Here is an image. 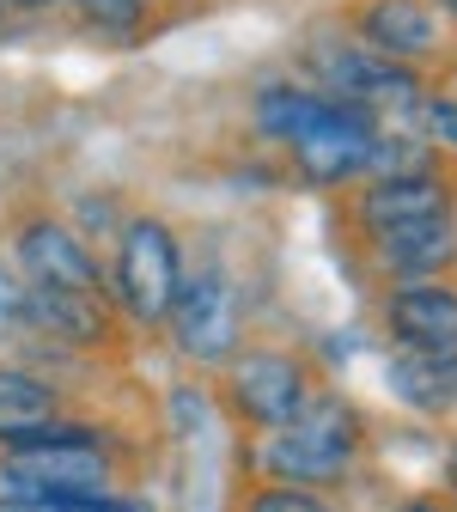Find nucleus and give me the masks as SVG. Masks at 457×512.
Masks as SVG:
<instances>
[{
	"label": "nucleus",
	"mask_w": 457,
	"mask_h": 512,
	"mask_svg": "<svg viewBox=\"0 0 457 512\" xmlns=\"http://www.w3.org/2000/svg\"><path fill=\"white\" fill-rule=\"evenodd\" d=\"M354 458H360V415L342 397H311L263 452L275 482H293V488L336 482V476H348Z\"/></svg>",
	"instance_id": "f257e3e1"
},
{
	"label": "nucleus",
	"mask_w": 457,
	"mask_h": 512,
	"mask_svg": "<svg viewBox=\"0 0 457 512\" xmlns=\"http://www.w3.org/2000/svg\"><path fill=\"white\" fill-rule=\"evenodd\" d=\"M0 488L13 500H68V494H110V452L92 433L49 427L31 445H13L0 464Z\"/></svg>",
	"instance_id": "f03ea898"
},
{
	"label": "nucleus",
	"mask_w": 457,
	"mask_h": 512,
	"mask_svg": "<svg viewBox=\"0 0 457 512\" xmlns=\"http://www.w3.org/2000/svg\"><path fill=\"white\" fill-rule=\"evenodd\" d=\"M183 287V256L165 220H128L116 244V293L135 324H171V305Z\"/></svg>",
	"instance_id": "7ed1b4c3"
},
{
	"label": "nucleus",
	"mask_w": 457,
	"mask_h": 512,
	"mask_svg": "<svg viewBox=\"0 0 457 512\" xmlns=\"http://www.w3.org/2000/svg\"><path fill=\"white\" fill-rule=\"evenodd\" d=\"M311 397H317V391H311L305 366H299L293 354H281V348H250V354H238V360L226 366V403H232V415L250 421V427L281 433Z\"/></svg>",
	"instance_id": "20e7f679"
},
{
	"label": "nucleus",
	"mask_w": 457,
	"mask_h": 512,
	"mask_svg": "<svg viewBox=\"0 0 457 512\" xmlns=\"http://www.w3.org/2000/svg\"><path fill=\"white\" fill-rule=\"evenodd\" d=\"M171 330H177V348L189 360H232V348H238V299H232V281L214 263L183 275L177 305H171Z\"/></svg>",
	"instance_id": "39448f33"
},
{
	"label": "nucleus",
	"mask_w": 457,
	"mask_h": 512,
	"mask_svg": "<svg viewBox=\"0 0 457 512\" xmlns=\"http://www.w3.org/2000/svg\"><path fill=\"white\" fill-rule=\"evenodd\" d=\"M372 147H378L372 116H366L360 104H342V98H336L330 116H323L311 135L293 141V159H299V171H305L311 183H342V177H354V171L372 165Z\"/></svg>",
	"instance_id": "423d86ee"
},
{
	"label": "nucleus",
	"mask_w": 457,
	"mask_h": 512,
	"mask_svg": "<svg viewBox=\"0 0 457 512\" xmlns=\"http://www.w3.org/2000/svg\"><path fill=\"white\" fill-rule=\"evenodd\" d=\"M311 68H317L323 86L342 92V98L360 104V110H366V104H409V98L421 92L403 61H390V55H378V49H354V43L311 55Z\"/></svg>",
	"instance_id": "0eeeda50"
},
{
	"label": "nucleus",
	"mask_w": 457,
	"mask_h": 512,
	"mask_svg": "<svg viewBox=\"0 0 457 512\" xmlns=\"http://www.w3.org/2000/svg\"><path fill=\"white\" fill-rule=\"evenodd\" d=\"M19 269L31 275V287H49V293H86L98 299V263H92V250L68 232V226H55V220H31L19 232Z\"/></svg>",
	"instance_id": "6e6552de"
},
{
	"label": "nucleus",
	"mask_w": 457,
	"mask_h": 512,
	"mask_svg": "<svg viewBox=\"0 0 457 512\" xmlns=\"http://www.w3.org/2000/svg\"><path fill=\"white\" fill-rule=\"evenodd\" d=\"M384 324L409 354H445L457 348V287L445 281H409L384 299Z\"/></svg>",
	"instance_id": "1a4fd4ad"
},
{
	"label": "nucleus",
	"mask_w": 457,
	"mask_h": 512,
	"mask_svg": "<svg viewBox=\"0 0 457 512\" xmlns=\"http://www.w3.org/2000/svg\"><path fill=\"white\" fill-rule=\"evenodd\" d=\"M445 214V183L433 171H415V177H378L366 196H360V226L378 238V232H397V226H415V220H439Z\"/></svg>",
	"instance_id": "9d476101"
},
{
	"label": "nucleus",
	"mask_w": 457,
	"mask_h": 512,
	"mask_svg": "<svg viewBox=\"0 0 457 512\" xmlns=\"http://www.w3.org/2000/svg\"><path fill=\"white\" fill-rule=\"evenodd\" d=\"M378 263L390 275H403V281H433L451 256H457V232L451 220H415V226H397V232H378Z\"/></svg>",
	"instance_id": "9b49d317"
},
{
	"label": "nucleus",
	"mask_w": 457,
	"mask_h": 512,
	"mask_svg": "<svg viewBox=\"0 0 457 512\" xmlns=\"http://www.w3.org/2000/svg\"><path fill=\"white\" fill-rule=\"evenodd\" d=\"M61 397L25 366H0V445H31L55 427Z\"/></svg>",
	"instance_id": "f8f14e48"
},
{
	"label": "nucleus",
	"mask_w": 457,
	"mask_h": 512,
	"mask_svg": "<svg viewBox=\"0 0 457 512\" xmlns=\"http://www.w3.org/2000/svg\"><path fill=\"white\" fill-rule=\"evenodd\" d=\"M360 31H366V43H372L378 55L403 61V68H409L415 55H427L433 37H439L433 7H421V0H372V7L360 13Z\"/></svg>",
	"instance_id": "ddd939ff"
},
{
	"label": "nucleus",
	"mask_w": 457,
	"mask_h": 512,
	"mask_svg": "<svg viewBox=\"0 0 457 512\" xmlns=\"http://www.w3.org/2000/svg\"><path fill=\"white\" fill-rule=\"evenodd\" d=\"M390 391L415 415H451L457 409V348L445 354H397L390 360Z\"/></svg>",
	"instance_id": "4468645a"
},
{
	"label": "nucleus",
	"mask_w": 457,
	"mask_h": 512,
	"mask_svg": "<svg viewBox=\"0 0 457 512\" xmlns=\"http://www.w3.org/2000/svg\"><path fill=\"white\" fill-rule=\"evenodd\" d=\"M25 324H37V330L55 336V342H98V336H104V299L25 287Z\"/></svg>",
	"instance_id": "2eb2a0df"
},
{
	"label": "nucleus",
	"mask_w": 457,
	"mask_h": 512,
	"mask_svg": "<svg viewBox=\"0 0 457 512\" xmlns=\"http://www.w3.org/2000/svg\"><path fill=\"white\" fill-rule=\"evenodd\" d=\"M330 104H336V98L293 92V86H269V92H263V104H256V122H263L275 141H299V135H311V128L330 116Z\"/></svg>",
	"instance_id": "dca6fc26"
},
{
	"label": "nucleus",
	"mask_w": 457,
	"mask_h": 512,
	"mask_svg": "<svg viewBox=\"0 0 457 512\" xmlns=\"http://www.w3.org/2000/svg\"><path fill=\"white\" fill-rule=\"evenodd\" d=\"M244 512H330L311 488H293V482H269V488H256V500Z\"/></svg>",
	"instance_id": "f3484780"
},
{
	"label": "nucleus",
	"mask_w": 457,
	"mask_h": 512,
	"mask_svg": "<svg viewBox=\"0 0 457 512\" xmlns=\"http://www.w3.org/2000/svg\"><path fill=\"white\" fill-rule=\"evenodd\" d=\"M80 13L98 31H135L141 13H147V0H80Z\"/></svg>",
	"instance_id": "a211bd4d"
},
{
	"label": "nucleus",
	"mask_w": 457,
	"mask_h": 512,
	"mask_svg": "<svg viewBox=\"0 0 457 512\" xmlns=\"http://www.w3.org/2000/svg\"><path fill=\"white\" fill-rule=\"evenodd\" d=\"M25 324V287H19V275L0 263V336H13Z\"/></svg>",
	"instance_id": "6ab92c4d"
},
{
	"label": "nucleus",
	"mask_w": 457,
	"mask_h": 512,
	"mask_svg": "<svg viewBox=\"0 0 457 512\" xmlns=\"http://www.w3.org/2000/svg\"><path fill=\"white\" fill-rule=\"evenodd\" d=\"M55 512H141V506H128L122 494H68V500H49Z\"/></svg>",
	"instance_id": "aec40b11"
},
{
	"label": "nucleus",
	"mask_w": 457,
	"mask_h": 512,
	"mask_svg": "<svg viewBox=\"0 0 457 512\" xmlns=\"http://www.w3.org/2000/svg\"><path fill=\"white\" fill-rule=\"evenodd\" d=\"M427 128H433L439 147H457V104H451V98H433V104H427Z\"/></svg>",
	"instance_id": "412c9836"
},
{
	"label": "nucleus",
	"mask_w": 457,
	"mask_h": 512,
	"mask_svg": "<svg viewBox=\"0 0 457 512\" xmlns=\"http://www.w3.org/2000/svg\"><path fill=\"white\" fill-rule=\"evenodd\" d=\"M0 512H55L49 500H13V494H0Z\"/></svg>",
	"instance_id": "4be33fe9"
},
{
	"label": "nucleus",
	"mask_w": 457,
	"mask_h": 512,
	"mask_svg": "<svg viewBox=\"0 0 457 512\" xmlns=\"http://www.w3.org/2000/svg\"><path fill=\"white\" fill-rule=\"evenodd\" d=\"M403 512H445V506H439V500H409Z\"/></svg>",
	"instance_id": "5701e85b"
},
{
	"label": "nucleus",
	"mask_w": 457,
	"mask_h": 512,
	"mask_svg": "<svg viewBox=\"0 0 457 512\" xmlns=\"http://www.w3.org/2000/svg\"><path fill=\"white\" fill-rule=\"evenodd\" d=\"M445 482L457 488V445H451V458H445Z\"/></svg>",
	"instance_id": "b1692460"
},
{
	"label": "nucleus",
	"mask_w": 457,
	"mask_h": 512,
	"mask_svg": "<svg viewBox=\"0 0 457 512\" xmlns=\"http://www.w3.org/2000/svg\"><path fill=\"white\" fill-rule=\"evenodd\" d=\"M433 7H439V13H451V19H457V0H433Z\"/></svg>",
	"instance_id": "393cba45"
},
{
	"label": "nucleus",
	"mask_w": 457,
	"mask_h": 512,
	"mask_svg": "<svg viewBox=\"0 0 457 512\" xmlns=\"http://www.w3.org/2000/svg\"><path fill=\"white\" fill-rule=\"evenodd\" d=\"M13 7H49V0H13Z\"/></svg>",
	"instance_id": "a878e982"
}]
</instances>
